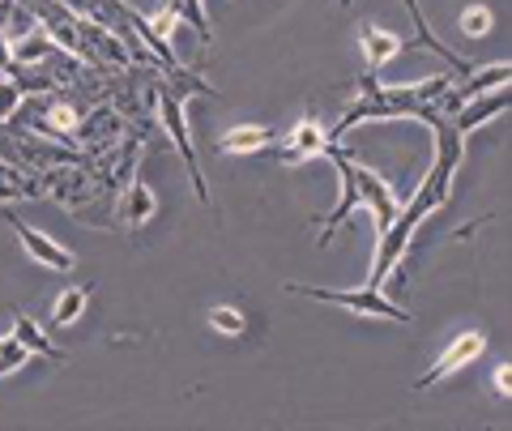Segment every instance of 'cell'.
<instances>
[{
  "label": "cell",
  "mask_w": 512,
  "mask_h": 431,
  "mask_svg": "<svg viewBox=\"0 0 512 431\" xmlns=\"http://www.w3.org/2000/svg\"><path fill=\"white\" fill-rule=\"evenodd\" d=\"M86 308H90V286H64L52 303V325H60V329L77 325L86 316Z\"/></svg>",
  "instance_id": "obj_13"
},
{
  "label": "cell",
  "mask_w": 512,
  "mask_h": 431,
  "mask_svg": "<svg viewBox=\"0 0 512 431\" xmlns=\"http://www.w3.org/2000/svg\"><path fill=\"white\" fill-rule=\"evenodd\" d=\"M325 154L333 158V167H338V180H342V197H338V205H333V214H329L325 222H320V239H316L320 248L329 244V235L342 227V222H346V214H350V210H363V201H359V184H355V158H350V154H342L338 146H329Z\"/></svg>",
  "instance_id": "obj_5"
},
{
  "label": "cell",
  "mask_w": 512,
  "mask_h": 431,
  "mask_svg": "<svg viewBox=\"0 0 512 431\" xmlns=\"http://www.w3.org/2000/svg\"><path fill=\"white\" fill-rule=\"evenodd\" d=\"M508 111V86H500V90H487V94H478V99H470V103H461L453 116H448V124L457 129V137H470L474 129H483L487 120H495V116H504Z\"/></svg>",
  "instance_id": "obj_7"
},
{
  "label": "cell",
  "mask_w": 512,
  "mask_h": 431,
  "mask_svg": "<svg viewBox=\"0 0 512 431\" xmlns=\"http://www.w3.org/2000/svg\"><path fill=\"white\" fill-rule=\"evenodd\" d=\"M487 350V333L483 329H470V333H457L453 342L444 346V355L427 367V372L414 380V389H431V385H440V380H448V376H457V372H466V367L483 355Z\"/></svg>",
  "instance_id": "obj_3"
},
{
  "label": "cell",
  "mask_w": 512,
  "mask_h": 431,
  "mask_svg": "<svg viewBox=\"0 0 512 431\" xmlns=\"http://www.w3.org/2000/svg\"><path fill=\"white\" fill-rule=\"evenodd\" d=\"M9 338H18L30 355H43V359H52V363H64V350L56 346V342H47V333L30 321V316H18V321H13V333Z\"/></svg>",
  "instance_id": "obj_12"
},
{
  "label": "cell",
  "mask_w": 512,
  "mask_h": 431,
  "mask_svg": "<svg viewBox=\"0 0 512 431\" xmlns=\"http://www.w3.org/2000/svg\"><path fill=\"white\" fill-rule=\"evenodd\" d=\"M26 359H30V350L18 338H0V380H5L9 372H18Z\"/></svg>",
  "instance_id": "obj_17"
},
{
  "label": "cell",
  "mask_w": 512,
  "mask_h": 431,
  "mask_svg": "<svg viewBox=\"0 0 512 431\" xmlns=\"http://www.w3.org/2000/svg\"><path fill=\"white\" fill-rule=\"evenodd\" d=\"M491 385H495V393H500V397L512 393V363H500V367H495V372H491Z\"/></svg>",
  "instance_id": "obj_19"
},
{
  "label": "cell",
  "mask_w": 512,
  "mask_h": 431,
  "mask_svg": "<svg viewBox=\"0 0 512 431\" xmlns=\"http://www.w3.org/2000/svg\"><path fill=\"white\" fill-rule=\"evenodd\" d=\"M329 146H333V141L325 137V129H320V120L316 116H303L295 129H291V141L282 146L278 163L282 167H299V163H308V158H320Z\"/></svg>",
  "instance_id": "obj_8"
},
{
  "label": "cell",
  "mask_w": 512,
  "mask_h": 431,
  "mask_svg": "<svg viewBox=\"0 0 512 431\" xmlns=\"http://www.w3.org/2000/svg\"><path fill=\"white\" fill-rule=\"evenodd\" d=\"M13 222V231H18V244H22V252L35 265H43V269H56V274H69V269L77 265V257L64 244H56L52 235H43V231H35V227H26L22 218H9Z\"/></svg>",
  "instance_id": "obj_6"
},
{
  "label": "cell",
  "mask_w": 512,
  "mask_h": 431,
  "mask_svg": "<svg viewBox=\"0 0 512 431\" xmlns=\"http://www.w3.org/2000/svg\"><path fill=\"white\" fill-rule=\"evenodd\" d=\"M158 124L167 129L171 137V146L184 154V163H188V175H192V188H197V197L201 205H210V188H205L201 180V167H197V146H192V133H188V111H184V94H175L171 86H158Z\"/></svg>",
  "instance_id": "obj_2"
},
{
  "label": "cell",
  "mask_w": 512,
  "mask_h": 431,
  "mask_svg": "<svg viewBox=\"0 0 512 431\" xmlns=\"http://www.w3.org/2000/svg\"><path fill=\"white\" fill-rule=\"evenodd\" d=\"M359 43H363V60H367V77H376L397 52H406V43L397 39V30H384L376 22L359 26Z\"/></svg>",
  "instance_id": "obj_9"
},
{
  "label": "cell",
  "mask_w": 512,
  "mask_h": 431,
  "mask_svg": "<svg viewBox=\"0 0 512 431\" xmlns=\"http://www.w3.org/2000/svg\"><path fill=\"white\" fill-rule=\"evenodd\" d=\"M355 184H359V201L372 210V218H376V235H384L397 222V214H402V201H397V193L389 184L380 180V175L372 171V167H359L355 163Z\"/></svg>",
  "instance_id": "obj_4"
},
{
  "label": "cell",
  "mask_w": 512,
  "mask_h": 431,
  "mask_svg": "<svg viewBox=\"0 0 512 431\" xmlns=\"http://www.w3.org/2000/svg\"><path fill=\"white\" fill-rule=\"evenodd\" d=\"M18 103H22V86L5 77V82H0V120L13 116V107H18Z\"/></svg>",
  "instance_id": "obj_18"
},
{
  "label": "cell",
  "mask_w": 512,
  "mask_h": 431,
  "mask_svg": "<svg viewBox=\"0 0 512 431\" xmlns=\"http://www.w3.org/2000/svg\"><path fill=\"white\" fill-rule=\"evenodd\" d=\"M269 141H274V129H265V124H235L222 133L218 154H261Z\"/></svg>",
  "instance_id": "obj_11"
},
{
  "label": "cell",
  "mask_w": 512,
  "mask_h": 431,
  "mask_svg": "<svg viewBox=\"0 0 512 431\" xmlns=\"http://www.w3.org/2000/svg\"><path fill=\"white\" fill-rule=\"evenodd\" d=\"M286 291L316 299V303H329V308H346L355 316H372V321H397V325L410 321V312L397 308V303L384 291H376V286H363V291H325V286H308V282H286Z\"/></svg>",
  "instance_id": "obj_1"
},
{
  "label": "cell",
  "mask_w": 512,
  "mask_h": 431,
  "mask_svg": "<svg viewBox=\"0 0 512 431\" xmlns=\"http://www.w3.org/2000/svg\"><path fill=\"white\" fill-rule=\"evenodd\" d=\"M120 214H124V227L133 231V235L158 214V197H154V188L141 180V175H133V184H128V193L120 201Z\"/></svg>",
  "instance_id": "obj_10"
},
{
  "label": "cell",
  "mask_w": 512,
  "mask_h": 431,
  "mask_svg": "<svg viewBox=\"0 0 512 431\" xmlns=\"http://www.w3.org/2000/svg\"><path fill=\"white\" fill-rule=\"evenodd\" d=\"M210 325L214 333H227V338H239V333L248 329V316L235 308V303H214L210 308Z\"/></svg>",
  "instance_id": "obj_16"
},
{
  "label": "cell",
  "mask_w": 512,
  "mask_h": 431,
  "mask_svg": "<svg viewBox=\"0 0 512 431\" xmlns=\"http://www.w3.org/2000/svg\"><path fill=\"white\" fill-rule=\"evenodd\" d=\"M457 26H461V35L466 39H487L495 30V13H491V5H466L461 9V18H457Z\"/></svg>",
  "instance_id": "obj_14"
},
{
  "label": "cell",
  "mask_w": 512,
  "mask_h": 431,
  "mask_svg": "<svg viewBox=\"0 0 512 431\" xmlns=\"http://www.w3.org/2000/svg\"><path fill=\"white\" fill-rule=\"evenodd\" d=\"M43 129L56 133V137H73L77 129H82V111H77L73 103H52V107H47Z\"/></svg>",
  "instance_id": "obj_15"
}]
</instances>
